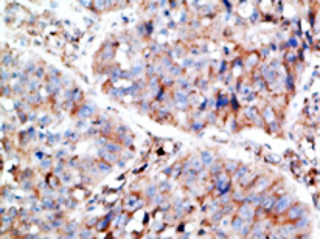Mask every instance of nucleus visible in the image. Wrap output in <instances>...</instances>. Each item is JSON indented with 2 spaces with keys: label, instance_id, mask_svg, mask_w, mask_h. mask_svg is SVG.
Wrapping results in <instances>:
<instances>
[{
  "label": "nucleus",
  "instance_id": "nucleus-27",
  "mask_svg": "<svg viewBox=\"0 0 320 239\" xmlns=\"http://www.w3.org/2000/svg\"><path fill=\"white\" fill-rule=\"evenodd\" d=\"M41 168H42V169H50V168H51V160H50V159H48V160H42Z\"/></svg>",
  "mask_w": 320,
  "mask_h": 239
},
{
  "label": "nucleus",
  "instance_id": "nucleus-14",
  "mask_svg": "<svg viewBox=\"0 0 320 239\" xmlns=\"http://www.w3.org/2000/svg\"><path fill=\"white\" fill-rule=\"evenodd\" d=\"M247 172H249V168H247V165H243V166H241V168H239V169L235 172V179H236V180H241L244 176H247Z\"/></svg>",
  "mask_w": 320,
  "mask_h": 239
},
{
  "label": "nucleus",
  "instance_id": "nucleus-2",
  "mask_svg": "<svg viewBox=\"0 0 320 239\" xmlns=\"http://www.w3.org/2000/svg\"><path fill=\"white\" fill-rule=\"evenodd\" d=\"M303 216H306V214H305V206L300 205V203L291 205L289 210H287V213H286V217H287L289 220H298V219L303 217Z\"/></svg>",
  "mask_w": 320,
  "mask_h": 239
},
{
  "label": "nucleus",
  "instance_id": "nucleus-6",
  "mask_svg": "<svg viewBox=\"0 0 320 239\" xmlns=\"http://www.w3.org/2000/svg\"><path fill=\"white\" fill-rule=\"evenodd\" d=\"M261 118L264 120V121H266L267 124H269V123H272V121H275V112H274V109H272L270 106H266V107H264V110H263Z\"/></svg>",
  "mask_w": 320,
  "mask_h": 239
},
{
  "label": "nucleus",
  "instance_id": "nucleus-7",
  "mask_svg": "<svg viewBox=\"0 0 320 239\" xmlns=\"http://www.w3.org/2000/svg\"><path fill=\"white\" fill-rule=\"evenodd\" d=\"M200 160H202V163H204L205 168H210L213 163H215V157H213V154H211L210 151L200 152Z\"/></svg>",
  "mask_w": 320,
  "mask_h": 239
},
{
  "label": "nucleus",
  "instance_id": "nucleus-18",
  "mask_svg": "<svg viewBox=\"0 0 320 239\" xmlns=\"http://www.w3.org/2000/svg\"><path fill=\"white\" fill-rule=\"evenodd\" d=\"M229 101H230V99H229L227 96L219 95V96H218V101H216V107H218V109H221V107H227V106H229Z\"/></svg>",
  "mask_w": 320,
  "mask_h": 239
},
{
  "label": "nucleus",
  "instance_id": "nucleus-9",
  "mask_svg": "<svg viewBox=\"0 0 320 239\" xmlns=\"http://www.w3.org/2000/svg\"><path fill=\"white\" fill-rule=\"evenodd\" d=\"M244 224H246V222H244V219H243V217H239V216H235V217L232 219V228H233L235 231H238V233H239V230L244 227Z\"/></svg>",
  "mask_w": 320,
  "mask_h": 239
},
{
  "label": "nucleus",
  "instance_id": "nucleus-25",
  "mask_svg": "<svg viewBox=\"0 0 320 239\" xmlns=\"http://www.w3.org/2000/svg\"><path fill=\"white\" fill-rule=\"evenodd\" d=\"M17 115H19V120H20L22 123H25L27 120L30 118V116H28V113H27V112H24V110H19V112H17Z\"/></svg>",
  "mask_w": 320,
  "mask_h": 239
},
{
  "label": "nucleus",
  "instance_id": "nucleus-12",
  "mask_svg": "<svg viewBox=\"0 0 320 239\" xmlns=\"http://www.w3.org/2000/svg\"><path fill=\"white\" fill-rule=\"evenodd\" d=\"M10 85H11V89H13V93H14V95H22V93L25 92V89H27V87H25V85H22L19 81H17V82H13V84H10Z\"/></svg>",
  "mask_w": 320,
  "mask_h": 239
},
{
  "label": "nucleus",
  "instance_id": "nucleus-8",
  "mask_svg": "<svg viewBox=\"0 0 320 239\" xmlns=\"http://www.w3.org/2000/svg\"><path fill=\"white\" fill-rule=\"evenodd\" d=\"M222 169H224V163H222V162H215V163L208 168V172H210L211 176H218V174L222 172Z\"/></svg>",
  "mask_w": 320,
  "mask_h": 239
},
{
  "label": "nucleus",
  "instance_id": "nucleus-19",
  "mask_svg": "<svg viewBox=\"0 0 320 239\" xmlns=\"http://www.w3.org/2000/svg\"><path fill=\"white\" fill-rule=\"evenodd\" d=\"M260 179H261V182L258 180V186H256V189H258V191H264V188L270 183V180H269L267 177H260Z\"/></svg>",
  "mask_w": 320,
  "mask_h": 239
},
{
  "label": "nucleus",
  "instance_id": "nucleus-23",
  "mask_svg": "<svg viewBox=\"0 0 320 239\" xmlns=\"http://www.w3.org/2000/svg\"><path fill=\"white\" fill-rule=\"evenodd\" d=\"M202 129H204V123H202V121H194V123L191 124V131H194V132L202 131Z\"/></svg>",
  "mask_w": 320,
  "mask_h": 239
},
{
  "label": "nucleus",
  "instance_id": "nucleus-28",
  "mask_svg": "<svg viewBox=\"0 0 320 239\" xmlns=\"http://www.w3.org/2000/svg\"><path fill=\"white\" fill-rule=\"evenodd\" d=\"M215 120H216V113H213V112H208V113H207V121L215 123Z\"/></svg>",
  "mask_w": 320,
  "mask_h": 239
},
{
  "label": "nucleus",
  "instance_id": "nucleus-17",
  "mask_svg": "<svg viewBox=\"0 0 320 239\" xmlns=\"http://www.w3.org/2000/svg\"><path fill=\"white\" fill-rule=\"evenodd\" d=\"M169 73L173 75V78H180V75H182V67L173 64V65L169 67Z\"/></svg>",
  "mask_w": 320,
  "mask_h": 239
},
{
  "label": "nucleus",
  "instance_id": "nucleus-3",
  "mask_svg": "<svg viewBox=\"0 0 320 239\" xmlns=\"http://www.w3.org/2000/svg\"><path fill=\"white\" fill-rule=\"evenodd\" d=\"M253 213H255V211H253V208H252L250 203H241V206L238 208V216L243 217L244 222H247V224L252 222V219H253Z\"/></svg>",
  "mask_w": 320,
  "mask_h": 239
},
{
  "label": "nucleus",
  "instance_id": "nucleus-5",
  "mask_svg": "<svg viewBox=\"0 0 320 239\" xmlns=\"http://www.w3.org/2000/svg\"><path fill=\"white\" fill-rule=\"evenodd\" d=\"M2 68H13V67H17V61L14 58L13 53H5L2 56Z\"/></svg>",
  "mask_w": 320,
  "mask_h": 239
},
{
  "label": "nucleus",
  "instance_id": "nucleus-10",
  "mask_svg": "<svg viewBox=\"0 0 320 239\" xmlns=\"http://www.w3.org/2000/svg\"><path fill=\"white\" fill-rule=\"evenodd\" d=\"M41 206H42L44 210H55V208H56V202H55L51 197H44Z\"/></svg>",
  "mask_w": 320,
  "mask_h": 239
},
{
  "label": "nucleus",
  "instance_id": "nucleus-16",
  "mask_svg": "<svg viewBox=\"0 0 320 239\" xmlns=\"http://www.w3.org/2000/svg\"><path fill=\"white\" fill-rule=\"evenodd\" d=\"M96 169L101 172H109V171H112V166H111V163L99 162V163H96Z\"/></svg>",
  "mask_w": 320,
  "mask_h": 239
},
{
  "label": "nucleus",
  "instance_id": "nucleus-15",
  "mask_svg": "<svg viewBox=\"0 0 320 239\" xmlns=\"http://www.w3.org/2000/svg\"><path fill=\"white\" fill-rule=\"evenodd\" d=\"M109 224H111V220H109L107 217H103V219L98 220V224H96V230H98V231H103V230L107 228Z\"/></svg>",
  "mask_w": 320,
  "mask_h": 239
},
{
  "label": "nucleus",
  "instance_id": "nucleus-36",
  "mask_svg": "<svg viewBox=\"0 0 320 239\" xmlns=\"http://www.w3.org/2000/svg\"><path fill=\"white\" fill-rule=\"evenodd\" d=\"M34 157H37V159H44V154H42V151H36V152H34Z\"/></svg>",
  "mask_w": 320,
  "mask_h": 239
},
{
  "label": "nucleus",
  "instance_id": "nucleus-35",
  "mask_svg": "<svg viewBox=\"0 0 320 239\" xmlns=\"http://www.w3.org/2000/svg\"><path fill=\"white\" fill-rule=\"evenodd\" d=\"M179 3H180V2H169V8H173V10H174V8H177V7H179Z\"/></svg>",
  "mask_w": 320,
  "mask_h": 239
},
{
  "label": "nucleus",
  "instance_id": "nucleus-34",
  "mask_svg": "<svg viewBox=\"0 0 320 239\" xmlns=\"http://www.w3.org/2000/svg\"><path fill=\"white\" fill-rule=\"evenodd\" d=\"M41 123H42V124H47V123H50V116H44V118L41 120Z\"/></svg>",
  "mask_w": 320,
  "mask_h": 239
},
{
  "label": "nucleus",
  "instance_id": "nucleus-33",
  "mask_svg": "<svg viewBox=\"0 0 320 239\" xmlns=\"http://www.w3.org/2000/svg\"><path fill=\"white\" fill-rule=\"evenodd\" d=\"M230 102H232V107H233L235 110H236V109L239 107V104H238V101H236V98H232V101H230Z\"/></svg>",
  "mask_w": 320,
  "mask_h": 239
},
{
  "label": "nucleus",
  "instance_id": "nucleus-13",
  "mask_svg": "<svg viewBox=\"0 0 320 239\" xmlns=\"http://www.w3.org/2000/svg\"><path fill=\"white\" fill-rule=\"evenodd\" d=\"M224 169H226L229 174H235V172L238 171V163L230 160V162H227V163L224 165Z\"/></svg>",
  "mask_w": 320,
  "mask_h": 239
},
{
  "label": "nucleus",
  "instance_id": "nucleus-29",
  "mask_svg": "<svg viewBox=\"0 0 320 239\" xmlns=\"http://www.w3.org/2000/svg\"><path fill=\"white\" fill-rule=\"evenodd\" d=\"M65 206H67V208H75V206H76V202L72 200V199H68V200H65Z\"/></svg>",
  "mask_w": 320,
  "mask_h": 239
},
{
  "label": "nucleus",
  "instance_id": "nucleus-32",
  "mask_svg": "<svg viewBox=\"0 0 320 239\" xmlns=\"http://www.w3.org/2000/svg\"><path fill=\"white\" fill-rule=\"evenodd\" d=\"M65 155H67V154H65V151H64V149H61V151H58V154H56V159H59V160H61V159H64Z\"/></svg>",
  "mask_w": 320,
  "mask_h": 239
},
{
  "label": "nucleus",
  "instance_id": "nucleus-31",
  "mask_svg": "<svg viewBox=\"0 0 320 239\" xmlns=\"http://www.w3.org/2000/svg\"><path fill=\"white\" fill-rule=\"evenodd\" d=\"M16 213H19L16 208H10V210H8V216H10V217H16V216H17Z\"/></svg>",
  "mask_w": 320,
  "mask_h": 239
},
{
  "label": "nucleus",
  "instance_id": "nucleus-11",
  "mask_svg": "<svg viewBox=\"0 0 320 239\" xmlns=\"http://www.w3.org/2000/svg\"><path fill=\"white\" fill-rule=\"evenodd\" d=\"M177 84L180 85V89L182 90H188V92H191V82H190V79L188 78H179L177 79Z\"/></svg>",
  "mask_w": 320,
  "mask_h": 239
},
{
  "label": "nucleus",
  "instance_id": "nucleus-22",
  "mask_svg": "<svg viewBox=\"0 0 320 239\" xmlns=\"http://www.w3.org/2000/svg\"><path fill=\"white\" fill-rule=\"evenodd\" d=\"M45 73H47V72H45L42 67H37V68H36V72H34V76H36L37 79H41V81H42L44 78H47V76H45Z\"/></svg>",
  "mask_w": 320,
  "mask_h": 239
},
{
  "label": "nucleus",
  "instance_id": "nucleus-24",
  "mask_svg": "<svg viewBox=\"0 0 320 239\" xmlns=\"http://www.w3.org/2000/svg\"><path fill=\"white\" fill-rule=\"evenodd\" d=\"M250 230H252V228H250V225H249V224H247V225L244 224V227L239 230V234H241V236H247V234L250 233Z\"/></svg>",
  "mask_w": 320,
  "mask_h": 239
},
{
  "label": "nucleus",
  "instance_id": "nucleus-26",
  "mask_svg": "<svg viewBox=\"0 0 320 239\" xmlns=\"http://www.w3.org/2000/svg\"><path fill=\"white\" fill-rule=\"evenodd\" d=\"M191 65H194V61H193L191 58L183 59V65H182V68H188V67H191Z\"/></svg>",
  "mask_w": 320,
  "mask_h": 239
},
{
  "label": "nucleus",
  "instance_id": "nucleus-21",
  "mask_svg": "<svg viewBox=\"0 0 320 239\" xmlns=\"http://www.w3.org/2000/svg\"><path fill=\"white\" fill-rule=\"evenodd\" d=\"M53 172H55V176H58V177H59L61 172H64V162H62V160L56 163V166L53 168Z\"/></svg>",
  "mask_w": 320,
  "mask_h": 239
},
{
  "label": "nucleus",
  "instance_id": "nucleus-20",
  "mask_svg": "<svg viewBox=\"0 0 320 239\" xmlns=\"http://www.w3.org/2000/svg\"><path fill=\"white\" fill-rule=\"evenodd\" d=\"M157 193H159V191H157V188H156L154 185H151V186L146 188V196H148L149 199H154V197L157 196Z\"/></svg>",
  "mask_w": 320,
  "mask_h": 239
},
{
  "label": "nucleus",
  "instance_id": "nucleus-30",
  "mask_svg": "<svg viewBox=\"0 0 320 239\" xmlns=\"http://www.w3.org/2000/svg\"><path fill=\"white\" fill-rule=\"evenodd\" d=\"M219 65H221V67H219V73H224V72L227 70V62H226V61H222Z\"/></svg>",
  "mask_w": 320,
  "mask_h": 239
},
{
  "label": "nucleus",
  "instance_id": "nucleus-4",
  "mask_svg": "<svg viewBox=\"0 0 320 239\" xmlns=\"http://www.w3.org/2000/svg\"><path fill=\"white\" fill-rule=\"evenodd\" d=\"M292 203H291V196H281V197H277V203H275V208H274V211L275 213H283L284 210H289V206H291Z\"/></svg>",
  "mask_w": 320,
  "mask_h": 239
},
{
  "label": "nucleus",
  "instance_id": "nucleus-1",
  "mask_svg": "<svg viewBox=\"0 0 320 239\" xmlns=\"http://www.w3.org/2000/svg\"><path fill=\"white\" fill-rule=\"evenodd\" d=\"M95 113H96V107L92 104V101H85L84 104H81L79 109H78V112H76V115H78L81 120H87V118L93 116Z\"/></svg>",
  "mask_w": 320,
  "mask_h": 239
},
{
  "label": "nucleus",
  "instance_id": "nucleus-37",
  "mask_svg": "<svg viewBox=\"0 0 320 239\" xmlns=\"http://www.w3.org/2000/svg\"><path fill=\"white\" fill-rule=\"evenodd\" d=\"M182 16H183V17L180 19V22L183 24V22H186V20H188V17H186V14H182Z\"/></svg>",
  "mask_w": 320,
  "mask_h": 239
}]
</instances>
